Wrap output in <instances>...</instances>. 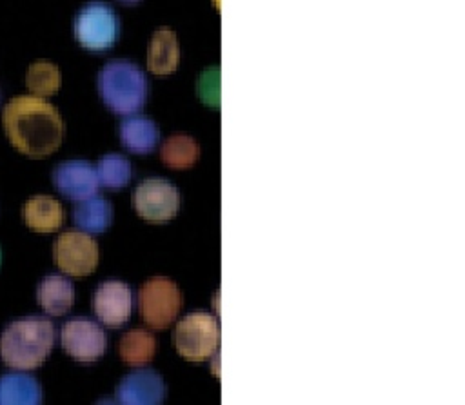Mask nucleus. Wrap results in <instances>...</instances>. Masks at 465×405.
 Instances as JSON below:
<instances>
[{
  "mask_svg": "<svg viewBox=\"0 0 465 405\" xmlns=\"http://www.w3.org/2000/svg\"><path fill=\"white\" fill-rule=\"evenodd\" d=\"M113 220V207L102 196H89L80 200L73 211L74 225L87 234H102L107 231Z\"/></svg>",
  "mask_w": 465,
  "mask_h": 405,
  "instance_id": "a211bd4d",
  "label": "nucleus"
},
{
  "mask_svg": "<svg viewBox=\"0 0 465 405\" xmlns=\"http://www.w3.org/2000/svg\"><path fill=\"white\" fill-rule=\"evenodd\" d=\"M36 300L44 312L51 316H60L73 307L74 287L65 276L47 274L36 287Z\"/></svg>",
  "mask_w": 465,
  "mask_h": 405,
  "instance_id": "dca6fc26",
  "label": "nucleus"
},
{
  "mask_svg": "<svg viewBox=\"0 0 465 405\" xmlns=\"http://www.w3.org/2000/svg\"><path fill=\"white\" fill-rule=\"evenodd\" d=\"M134 307V296L127 283L120 280H107L98 285L93 296V309L96 318L107 327L124 325Z\"/></svg>",
  "mask_w": 465,
  "mask_h": 405,
  "instance_id": "9d476101",
  "label": "nucleus"
},
{
  "mask_svg": "<svg viewBox=\"0 0 465 405\" xmlns=\"http://www.w3.org/2000/svg\"><path fill=\"white\" fill-rule=\"evenodd\" d=\"M116 2H120L122 5H136L140 0H116Z\"/></svg>",
  "mask_w": 465,
  "mask_h": 405,
  "instance_id": "5701e85b",
  "label": "nucleus"
},
{
  "mask_svg": "<svg viewBox=\"0 0 465 405\" xmlns=\"http://www.w3.org/2000/svg\"><path fill=\"white\" fill-rule=\"evenodd\" d=\"M98 243L82 231H65L53 243L54 265L76 278L91 274L98 265Z\"/></svg>",
  "mask_w": 465,
  "mask_h": 405,
  "instance_id": "0eeeda50",
  "label": "nucleus"
},
{
  "mask_svg": "<svg viewBox=\"0 0 465 405\" xmlns=\"http://www.w3.org/2000/svg\"><path fill=\"white\" fill-rule=\"evenodd\" d=\"M51 180L60 194L76 202L93 196L100 185L96 169L85 160H65L56 163Z\"/></svg>",
  "mask_w": 465,
  "mask_h": 405,
  "instance_id": "9b49d317",
  "label": "nucleus"
},
{
  "mask_svg": "<svg viewBox=\"0 0 465 405\" xmlns=\"http://www.w3.org/2000/svg\"><path fill=\"white\" fill-rule=\"evenodd\" d=\"M120 31L116 11L102 0L85 2L73 18V33L80 45L102 51L114 44Z\"/></svg>",
  "mask_w": 465,
  "mask_h": 405,
  "instance_id": "39448f33",
  "label": "nucleus"
},
{
  "mask_svg": "<svg viewBox=\"0 0 465 405\" xmlns=\"http://www.w3.org/2000/svg\"><path fill=\"white\" fill-rule=\"evenodd\" d=\"M54 345V325L45 316L29 314L9 321L0 332V358L15 370L40 367Z\"/></svg>",
  "mask_w": 465,
  "mask_h": 405,
  "instance_id": "f03ea898",
  "label": "nucleus"
},
{
  "mask_svg": "<svg viewBox=\"0 0 465 405\" xmlns=\"http://www.w3.org/2000/svg\"><path fill=\"white\" fill-rule=\"evenodd\" d=\"M25 85L36 96L54 94L62 85L60 67L49 60H35L25 71Z\"/></svg>",
  "mask_w": 465,
  "mask_h": 405,
  "instance_id": "412c9836",
  "label": "nucleus"
},
{
  "mask_svg": "<svg viewBox=\"0 0 465 405\" xmlns=\"http://www.w3.org/2000/svg\"><path fill=\"white\" fill-rule=\"evenodd\" d=\"M174 347L187 361L209 360L220 343V327L213 314L194 311L185 314L174 327Z\"/></svg>",
  "mask_w": 465,
  "mask_h": 405,
  "instance_id": "20e7f679",
  "label": "nucleus"
},
{
  "mask_svg": "<svg viewBox=\"0 0 465 405\" xmlns=\"http://www.w3.org/2000/svg\"><path fill=\"white\" fill-rule=\"evenodd\" d=\"M134 209L151 223H165L180 209V193L165 178H147L134 189Z\"/></svg>",
  "mask_w": 465,
  "mask_h": 405,
  "instance_id": "6e6552de",
  "label": "nucleus"
},
{
  "mask_svg": "<svg viewBox=\"0 0 465 405\" xmlns=\"http://www.w3.org/2000/svg\"><path fill=\"white\" fill-rule=\"evenodd\" d=\"M165 381L154 370H136L124 376L116 387L118 405H162Z\"/></svg>",
  "mask_w": 465,
  "mask_h": 405,
  "instance_id": "f8f14e48",
  "label": "nucleus"
},
{
  "mask_svg": "<svg viewBox=\"0 0 465 405\" xmlns=\"http://www.w3.org/2000/svg\"><path fill=\"white\" fill-rule=\"evenodd\" d=\"M44 392L40 381L22 370L0 376V405H42Z\"/></svg>",
  "mask_w": 465,
  "mask_h": 405,
  "instance_id": "2eb2a0df",
  "label": "nucleus"
},
{
  "mask_svg": "<svg viewBox=\"0 0 465 405\" xmlns=\"http://www.w3.org/2000/svg\"><path fill=\"white\" fill-rule=\"evenodd\" d=\"M2 125L13 147L31 158L54 153L65 131L60 111L36 94L13 96L4 105Z\"/></svg>",
  "mask_w": 465,
  "mask_h": 405,
  "instance_id": "f257e3e1",
  "label": "nucleus"
},
{
  "mask_svg": "<svg viewBox=\"0 0 465 405\" xmlns=\"http://www.w3.org/2000/svg\"><path fill=\"white\" fill-rule=\"evenodd\" d=\"M62 349L80 363H93L105 352L107 336L104 329L84 316L67 320L60 329Z\"/></svg>",
  "mask_w": 465,
  "mask_h": 405,
  "instance_id": "1a4fd4ad",
  "label": "nucleus"
},
{
  "mask_svg": "<svg viewBox=\"0 0 465 405\" xmlns=\"http://www.w3.org/2000/svg\"><path fill=\"white\" fill-rule=\"evenodd\" d=\"M0 260H2V252H0Z\"/></svg>",
  "mask_w": 465,
  "mask_h": 405,
  "instance_id": "b1692460",
  "label": "nucleus"
},
{
  "mask_svg": "<svg viewBox=\"0 0 465 405\" xmlns=\"http://www.w3.org/2000/svg\"><path fill=\"white\" fill-rule=\"evenodd\" d=\"M156 341L154 336L143 329L127 331L118 343V354L125 365L140 367L154 358Z\"/></svg>",
  "mask_w": 465,
  "mask_h": 405,
  "instance_id": "6ab92c4d",
  "label": "nucleus"
},
{
  "mask_svg": "<svg viewBox=\"0 0 465 405\" xmlns=\"http://www.w3.org/2000/svg\"><path fill=\"white\" fill-rule=\"evenodd\" d=\"M122 145L136 154H147L156 147L158 127L147 116H127L118 127Z\"/></svg>",
  "mask_w": 465,
  "mask_h": 405,
  "instance_id": "f3484780",
  "label": "nucleus"
},
{
  "mask_svg": "<svg viewBox=\"0 0 465 405\" xmlns=\"http://www.w3.org/2000/svg\"><path fill=\"white\" fill-rule=\"evenodd\" d=\"M98 182L107 189H122L133 176L129 160L118 153H107L98 160L96 165Z\"/></svg>",
  "mask_w": 465,
  "mask_h": 405,
  "instance_id": "4be33fe9",
  "label": "nucleus"
},
{
  "mask_svg": "<svg viewBox=\"0 0 465 405\" xmlns=\"http://www.w3.org/2000/svg\"><path fill=\"white\" fill-rule=\"evenodd\" d=\"M183 298L178 285L165 276L149 278L138 291L142 320L156 331L167 329L182 309Z\"/></svg>",
  "mask_w": 465,
  "mask_h": 405,
  "instance_id": "423d86ee",
  "label": "nucleus"
},
{
  "mask_svg": "<svg viewBox=\"0 0 465 405\" xmlns=\"http://www.w3.org/2000/svg\"><path fill=\"white\" fill-rule=\"evenodd\" d=\"M98 94L104 104L118 114H133L147 98V78L140 65L116 58L102 65L96 78Z\"/></svg>",
  "mask_w": 465,
  "mask_h": 405,
  "instance_id": "7ed1b4c3",
  "label": "nucleus"
},
{
  "mask_svg": "<svg viewBox=\"0 0 465 405\" xmlns=\"http://www.w3.org/2000/svg\"><path fill=\"white\" fill-rule=\"evenodd\" d=\"M25 225L35 232H54L64 223L62 203L49 194H35L22 207Z\"/></svg>",
  "mask_w": 465,
  "mask_h": 405,
  "instance_id": "4468645a",
  "label": "nucleus"
},
{
  "mask_svg": "<svg viewBox=\"0 0 465 405\" xmlns=\"http://www.w3.org/2000/svg\"><path fill=\"white\" fill-rule=\"evenodd\" d=\"M178 60L180 45L176 33L167 25L156 27L147 45V69L158 76H165L176 69Z\"/></svg>",
  "mask_w": 465,
  "mask_h": 405,
  "instance_id": "ddd939ff",
  "label": "nucleus"
},
{
  "mask_svg": "<svg viewBox=\"0 0 465 405\" xmlns=\"http://www.w3.org/2000/svg\"><path fill=\"white\" fill-rule=\"evenodd\" d=\"M200 156V145L189 134H171L160 147L162 162L171 169H189Z\"/></svg>",
  "mask_w": 465,
  "mask_h": 405,
  "instance_id": "aec40b11",
  "label": "nucleus"
}]
</instances>
